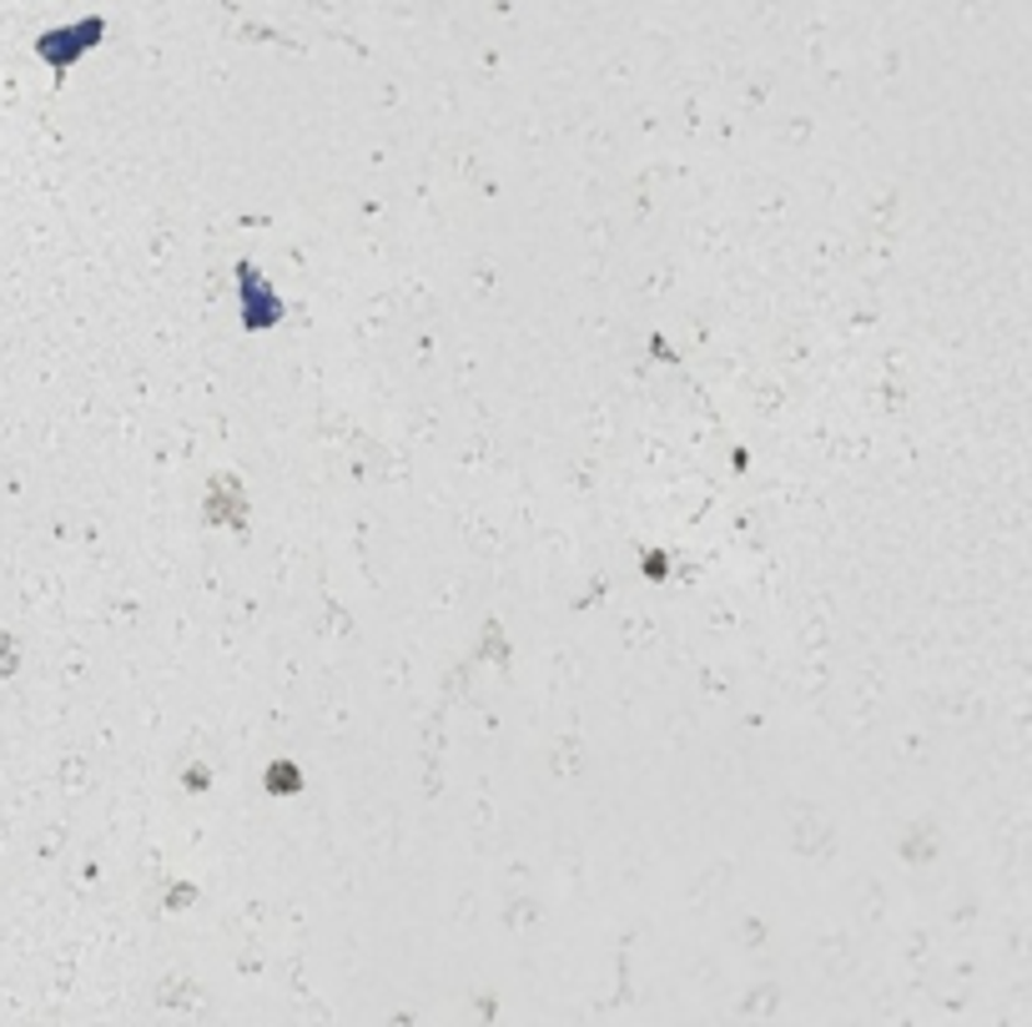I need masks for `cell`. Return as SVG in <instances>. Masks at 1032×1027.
<instances>
[{
	"instance_id": "6da1fadb",
	"label": "cell",
	"mask_w": 1032,
	"mask_h": 1027,
	"mask_svg": "<svg viewBox=\"0 0 1032 1027\" xmlns=\"http://www.w3.org/2000/svg\"><path fill=\"white\" fill-rule=\"evenodd\" d=\"M11 665H15V650H11V645H5V635H0V676H5Z\"/></svg>"
}]
</instances>
